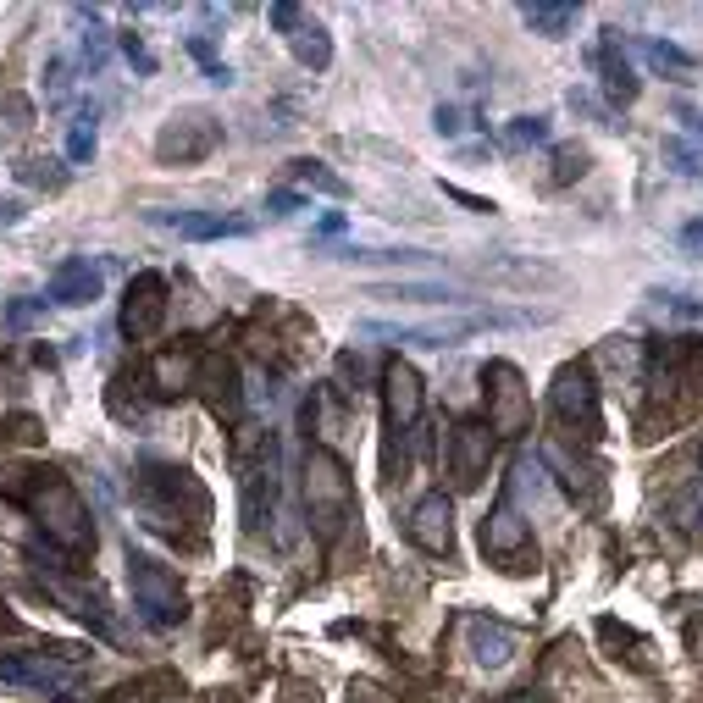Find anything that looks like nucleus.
Returning a JSON list of instances; mask_svg holds the SVG:
<instances>
[{
  "mask_svg": "<svg viewBox=\"0 0 703 703\" xmlns=\"http://www.w3.org/2000/svg\"><path fill=\"white\" fill-rule=\"evenodd\" d=\"M0 499L23 504L28 515L39 521V532L56 543L61 554L84 560L95 554V521H89L84 499L61 477L56 465H17V460H0Z\"/></svg>",
  "mask_w": 703,
  "mask_h": 703,
  "instance_id": "obj_1",
  "label": "nucleus"
},
{
  "mask_svg": "<svg viewBox=\"0 0 703 703\" xmlns=\"http://www.w3.org/2000/svg\"><path fill=\"white\" fill-rule=\"evenodd\" d=\"M133 504H139L144 526H155L172 543H200L205 526H211V499L205 488L183 471V465H144L139 482H133Z\"/></svg>",
  "mask_w": 703,
  "mask_h": 703,
  "instance_id": "obj_2",
  "label": "nucleus"
},
{
  "mask_svg": "<svg viewBox=\"0 0 703 703\" xmlns=\"http://www.w3.org/2000/svg\"><path fill=\"white\" fill-rule=\"evenodd\" d=\"M549 322L543 310H465V316H443V322H355L360 338H388V344H416V349H454L477 333H493V327H532Z\"/></svg>",
  "mask_w": 703,
  "mask_h": 703,
  "instance_id": "obj_3",
  "label": "nucleus"
},
{
  "mask_svg": "<svg viewBox=\"0 0 703 703\" xmlns=\"http://www.w3.org/2000/svg\"><path fill=\"white\" fill-rule=\"evenodd\" d=\"M299 493H305V515H310V532L333 543L349 521H355V477L338 449L316 443L305 454V471H299Z\"/></svg>",
  "mask_w": 703,
  "mask_h": 703,
  "instance_id": "obj_4",
  "label": "nucleus"
},
{
  "mask_svg": "<svg viewBox=\"0 0 703 703\" xmlns=\"http://www.w3.org/2000/svg\"><path fill=\"white\" fill-rule=\"evenodd\" d=\"M28 560L39 565V576H45L50 598H56L67 615H78L84 626H95L100 637H117V620H111V598L100 593L95 576H78V571H72V554H61L50 537H28Z\"/></svg>",
  "mask_w": 703,
  "mask_h": 703,
  "instance_id": "obj_5",
  "label": "nucleus"
},
{
  "mask_svg": "<svg viewBox=\"0 0 703 703\" xmlns=\"http://www.w3.org/2000/svg\"><path fill=\"white\" fill-rule=\"evenodd\" d=\"M128 593H133L139 620L155 626V632H172V626H183V615H189V593L178 587V576L139 549H128Z\"/></svg>",
  "mask_w": 703,
  "mask_h": 703,
  "instance_id": "obj_6",
  "label": "nucleus"
},
{
  "mask_svg": "<svg viewBox=\"0 0 703 703\" xmlns=\"http://www.w3.org/2000/svg\"><path fill=\"white\" fill-rule=\"evenodd\" d=\"M0 681L28 692H45L56 703H72L78 687H84V670H78V654L72 648H17V654H0Z\"/></svg>",
  "mask_w": 703,
  "mask_h": 703,
  "instance_id": "obj_7",
  "label": "nucleus"
},
{
  "mask_svg": "<svg viewBox=\"0 0 703 703\" xmlns=\"http://www.w3.org/2000/svg\"><path fill=\"white\" fill-rule=\"evenodd\" d=\"M482 405H488L493 438H521V432H532V388H526L515 360H488V366H482Z\"/></svg>",
  "mask_w": 703,
  "mask_h": 703,
  "instance_id": "obj_8",
  "label": "nucleus"
},
{
  "mask_svg": "<svg viewBox=\"0 0 703 703\" xmlns=\"http://www.w3.org/2000/svg\"><path fill=\"white\" fill-rule=\"evenodd\" d=\"M549 410L571 438L598 443L604 438V410H598V382L587 366H560L554 371V388H549Z\"/></svg>",
  "mask_w": 703,
  "mask_h": 703,
  "instance_id": "obj_9",
  "label": "nucleus"
},
{
  "mask_svg": "<svg viewBox=\"0 0 703 703\" xmlns=\"http://www.w3.org/2000/svg\"><path fill=\"white\" fill-rule=\"evenodd\" d=\"M482 554H488L499 571H532L537 565V543H532V526H526L521 504L510 499V493H499V504H493L488 515H482Z\"/></svg>",
  "mask_w": 703,
  "mask_h": 703,
  "instance_id": "obj_10",
  "label": "nucleus"
},
{
  "mask_svg": "<svg viewBox=\"0 0 703 703\" xmlns=\"http://www.w3.org/2000/svg\"><path fill=\"white\" fill-rule=\"evenodd\" d=\"M222 144V122L211 117V111H172L167 128L155 133V155L167 161V167H194V161H205V155Z\"/></svg>",
  "mask_w": 703,
  "mask_h": 703,
  "instance_id": "obj_11",
  "label": "nucleus"
},
{
  "mask_svg": "<svg viewBox=\"0 0 703 703\" xmlns=\"http://www.w3.org/2000/svg\"><path fill=\"white\" fill-rule=\"evenodd\" d=\"M382 410H388V432L410 438L421 427V410H427V388H421V371L410 360H388L382 366Z\"/></svg>",
  "mask_w": 703,
  "mask_h": 703,
  "instance_id": "obj_12",
  "label": "nucleus"
},
{
  "mask_svg": "<svg viewBox=\"0 0 703 703\" xmlns=\"http://www.w3.org/2000/svg\"><path fill=\"white\" fill-rule=\"evenodd\" d=\"M194 388H200L205 410H211L222 427H239L244 421V377H239V360L233 355H200Z\"/></svg>",
  "mask_w": 703,
  "mask_h": 703,
  "instance_id": "obj_13",
  "label": "nucleus"
},
{
  "mask_svg": "<svg viewBox=\"0 0 703 703\" xmlns=\"http://www.w3.org/2000/svg\"><path fill=\"white\" fill-rule=\"evenodd\" d=\"M167 322V277L161 272H133L128 277V294H122V316L117 327L139 344V338H155Z\"/></svg>",
  "mask_w": 703,
  "mask_h": 703,
  "instance_id": "obj_14",
  "label": "nucleus"
},
{
  "mask_svg": "<svg viewBox=\"0 0 703 703\" xmlns=\"http://www.w3.org/2000/svg\"><path fill=\"white\" fill-rule=\"evenodd\" d=\"M488 465H493L488 421H454V432H449V477H454V488H460V493L482 488Z\"/></svg>",
  "mask_w": 703,
  "mask_h": 703,
  "instance_id": "obj_15",
  "label": "nucleus"
},
{
  "mask_svg": "<svg viewBox=\"0 0 703 703\" xmlns=\"http://www.w3.org/2000/svg\"><path fill=\"white\" fill-rule=\"evenodd\" d=\"M405 532H410V543H416L421 554L449 560V554H454V504H449V493H443V488L421 493L416 510H410V521H405Z\"/></svg>",
  "mask_w": 703,
  "mask_h": 703,
  "instance_id": "obj_16",
  "label": "nucleus"
},
{
  "mask_svg": "<svg viewBox=\"0 0 703 703\" xmlns=\"http://www.w3.org/2000/svg\"><path fill=\"white\" fill-rule=\"evenodd\" d=\"M144 222L161 227V233H178V239H194V244L244 239V233H250V222H244V216H222V211H167V205L144 211Z\"/></svg>",
  "mask_w": 703,
  "mask_h": 703,
  "instance_id": "obj_17",
  "label": "nucleus"
},
{
  "mask_svg": "<svg viewBox=\"0 0 703 703\" xmlns=\"http://www.w3.org/2000/svg\"><path fill=\"white\" fill-rule=\"evenodd\" d=\"M100 288H106V272H100V261H89V255H72V261H61L56 272H50L45 299H50V305L78 310V305H95Z\"/></svg>",
  "mask_w": 703,
  "mask_h": 703,
  "instance_id": "obj_18",
  "label": "nucleus"
},
{
  "mask_svg": "<svg viewBox=\"0 0 703 703\" xmlns=\"http://www.w3.org/2000/svg\"><path fill=\"white\" fill-rule=\"evenodd\" d=\"M543 465H554V471H560V488L571 493L576 510H587V515L604 510V477H598L587 460H571V454L554 443V449H543Z\"/></svg>",
  "mask_w": 703,
  "mask_h": 703,
  "instance_id": "obj_19",
  "label": "nucleus"
},
{
  "mask_svg": "<svg viewBox=\"0 0 703 703\" xmlns=\"http://www.w3.org/2000/svg\"><path fill=\"white\" fill-rule=\"evenodd\" d=\"M465 643H471V659H477L482 670H504L515 659V648H521V637H515L504 620L471 615V620H465Z\"/></svg>",
  "mask_w": 703,
  "mask_h": 703,
  "instance_id": "obj_20",
  "label": "nucleus"
},
{
  "mask_svg": "<svg viewBox=\"0 0 703 703\" xmlns=\"http://www.w3.org/2000/svg\"><path fill=\"white\" fill-rule=\"evenodd\" d=\"M615 39H620V34L609 28V39L593 50V67H598V84H604V95L615 100V106H632V100H637V89H643V84H637L632 61H626V56L615 50Z\"/></svg>",
  "mask_w": 703,
  "mask_h": 703,
  "instance_id": "obj_21",
  "label": "nucleus"
},
{
  "mask_svg": "<svg viewBox=\"0 0 703 703\" xmlns=\"http://www.w3.org/2000/svg\"><path fill=\"white\" fill-rule=\"evenodd\" d=\"M194 377H200V355H194V349H167V355H155V366H150L155 399H183L194 388Z\"/></svg>",
  "mask_w": 703,
  "mask_h": 703,
  "instance_id": "obj_22",
  "label": "nucleus"
},
{
  "mask_svg": "<svg viewBox=\"0 0 703 703\" xmlns=\"http://www.w3.org/2000/svg\"><path fill=\"white\" fill-rule=\"evenodd\" d=\"M482 277H488V283H499V288H526V294H532V288H560L565 283V272L560 266H543V261H482Z\"/></svg>",
  "mask_w": 703,
  "mask_h": 703,
  "instance_id": "obj_23",
  "label": "nucleus"
},
{
  "mask_svg": "<svg viewBox=\"0 0 703 703\" xmlns=\"http://www.w3.org/2000/svg\"><path fill=\"white\" fill-rule=\"evenodd\" d=\"M371 299H410V305H454L465 288L454 283H427V277H388V283H366Z\"/></svg>",
  "mask_w": 703,
  "mask_h": 703,
  "instance_id": "obj_24",
  "label": "nucleus"
},
{
  "mask_svg": "<svg viewBox=\"0 0 703 703\" xmlns=\"http://www.w3.org/2000/svg\"><path fill=\"white\" fill-rule=\"evenodd\" d=\"M576 17H582V6H571V0H532V6H521V23L543 39H565L576 28Z\"/></svg>",
  "mask_w": 703,
  "mask_h": 703,
  "instance_id": "obj_25",
  "label": "nucleus"
},
{
  "mask_svg": "<svg viewBox=\"0 0 703 703\" xmlns=\"http://www.w3.org/2000/svg\"><path fill=\"white\" fill-rule=\"evenodd\" d=\"M288 50H294V61H299V67H310V72L333 67V39H327V28L316 23V17H305V23L288 34Z\"/></svg>",
  "mask_w": 703,
  "mask_h": 703,
  "instance_id": "obj_26",
  "label": "nucleus"
},
{
  "mask_svg": "<svg viewBox=\"0 0 703 703\" xmlns=\"http://www.w3.org/2000/svg\"><path fill=\"white\" fill-rule=\"evenodd\" d=\"M294 183L305 194H333V200H349V183L338 178V172H327V161H294Z\"/></svg>",
  "mask_w": 703,
  "mask_h": 703,
  "instance_id": "obj_27",
  "label": "nucleus"
},
{
  "mask_svg": "<svg viewBox=\"0 0 703 703\" xmlns=\"http://www.w3.org/2000/svg\"><path fill=\"white\" fill-rule=\"evenodd\" d=\"M0 443H12V449H34V443H45V421H39L34 410H12V416L0 421Z\"/></svg>",
  "mask_w": 703,
  "mask_h": 703,
  "instance_id": "obj_28",
  "label": "nucleus"
},
{
  "mask_svg": "<svg viewBox=\"0 0 703 703\" xmlns=\"http://www.w3.org/2000/svg\"><path fill=\"white\" fill-rule=\"evenodd\" d=\"M532 144H549V117H515L504 128V150H532Z\"/></svg>",
  "mask_w": 703,
  "mask_h": 703,
  "instance_id": "obj_29",
  "label": "nucleus"
},
{
  "mask_svg": "<svg viewBox=\"0 0 703 703\" xmlns=\"http://www.w3.org/2000/svg\"><path fill=\"white\" fill-rule=\"evenodd\" d=\"M67 161H72V167L95 161V111H84V117L72 122V133H67Z\"/></svg>",
  "mask_w": 703,
  "mask_h": 703,
  "instance_id": "obj_30",
  "label": "nucleus"
},
{
  "mask_svg": "<svg viewBox=\"0 0 703 703\" xmlns=\"http://www.w3.org/2000/svg\"><path fill=\"white\" fill-rule=\"evenodd\" d=\"M582 172H587V150H582V144H560V150H554L549 183H560V189H565V183H576Z\"/></svg>",
  "mask_w": 703,
  "mask_h": 703,
  "instance_id": "obj_31",
  "label": "nucleus"
},
{
  "mask_svg": "<svg viewBox=\"0 0 703 703\" xmlns=\"http://www.w3.org/2000/svg\"><path fill=\"white\" fill-rule=\"evenodd\" d=\"M648 61H654L659 72H692L698 67V61H692L681 45H670V39H648Z\"/></svg>",
  "mask_w": 703,
  "mask_h": 703,
  "instance_id": "obj_32",
  "label": "nucleus"
},
{
  "mask_svg": "<svg viewBox=\"0 0 703 703\" xmlns=\"http://www.w3.org/2000/svg\"><path fill=\"white\" fill-rule=\"evenodd\" d=\"M189 56L205 67V78H211V84H233L227 61H216V50H211V39H205V34H194V39H189Z\"/></svg>",
  "mask_w": 703,
  "mask_h": 703,
  "instance_id": "obj_33",
  "label": "nucleus"
},
{
  "mask_svg": "<svg viewBox=\"0 0 703 703\" xmlns=\"http://www.w3.org/2000/svg\"><path fill=\"white\" fill-rule=\"evenodd\" d=\"M665 161L681 172V178H703V161H698V150H692V144H681V139H665Z\"/></svg>",
  "mask_w": 703,
  "mask_h": 703,
  "instance_id": "obj_34",
  "label": "nucleus"
},
{
  "mask_svg": "<svg viewBox=\"0 0 703 703\" xmlns=\"http://www.w3.org/2000/svg\"><path fill=\"white\" fill-rule=\"evenodd\" d=\"M117 50H122V56L133 61V72H144V78H150V72H155V56H150V50H144V39L133 34V28H128V34H117Z\"/></svg>",
  "mask_w": 703,
  "mask_h": 703,
  "instance_id": "obj_35",
  "label": "nucleus"
},
{
  "mask_svg": "<svg viewBox=\"0 0 703 703\" xmlns=\"http://www.w3.org/2000/svg\"><path fill=\"white\" fill-rule=\"evenodd\" d=\"M78 50H84L89 72H106V28H100V23H89V34H84V45H78Z\"/></svg>",
  "mask_w": 703,
  "mask_h": 703,
  "instance_id": "obj_36",
  "label": "nucleus"
},
{
  "mask_svg": "<svg viewBox=\"0 0 703 703\" xmlns=\"http://www.w3.org/2000/svg\"><path fill=\"white\" fill-rule=\"evenodd\" d=\"M305 194H299V189H272V194H266V211H272V216H294V211H305Z\"/></svg>",
  "mask_w": 703,
  "mask_h": 703,
  "instance_id": "obj_37",
  "label": "nucleus"
},
{
  "mask_svg": "<svg viewBox=\"0 0 703 703\" xmlns=\"http://www.w3.org/2000/svg\"><path fill=\"white\" fill-rule=\"evenodd\" d=\"M266 17H272V28H277V34H294V28L305 23V6H294V0H277V6H272Z\"/></svg>",
  "mask_w": 703,
  "mask_h": 703,
  "instance_id": "obj_38",
  "label": "nucleus"
},
{
  "mask_svg": "<svg viewBox=\"0 0 703 703\" xmlns=\"http://www.w3.org/2000/svg\"><path fill=\"white\" fill-rule=\"evenodd\" d=\"M39 310H45V299H12V305H6V327H28Z\"/></svg>",
  "mask_w": 703,
  "mask_h": 703,
  "instance_id": "obj_39",
  "label": "nucleus"
},
{
  "mask_svg": "<svg viewBox=\"0 0 703 703\" xmlns=\"http://www.w3.org/2000/svg\"><path fill=\"white\" fill-rule=\"evenodd\" d=\"M338 377L349 382V394H360V382H366V366H360L355 349H344V355H338Z\"/></svg>",
  "mask_w": 703,
  "mask_h": 703,
  "instance_id": "obj_40",
  "label": "nucleus"
},
{
  "mask_svg": "<svg viewBox=\"0 0 703 703\" xmlns=\"http://www.w3.org/2000/svg\"><path fill=\"white\" fill-rule=\"evenodd\" d=\"M349 703H394L377 681H349Z\"/></svg>",
  "mask_w": 703,
  "mask_h": 703,
  "instance_id": "obj_41",
  "label": "nucleus"
},
{
  "mask_svg": "<svg viewBox=\"0 0 703 703\" xmlns=\"http://www.w3.org/2000/svg\"><path fill=\"white\" fill-rule=\"evenodd\" d=\"M443 194H449V200H460L465 211H482V216L493 211V200H482V194H465V189H454V183H443Z\"/></svg>",
  "mask_w": 703,
  "mask_h": 703,
  "instance_id": "obj_42",
  "label": "nucleus"
},
{
  "mask_svg": "<svg viewBox=\"0 0 703 703\" xmlns=\"http://www.w3.org/2000/svg\"><path fill=\"white\" fill-rule=\"evenodd\" d=\"M432 128H438L443 139H454V133H460V111H454V106H438V111H432Z\"/></svg>",
  "mask_w": 703,
  "mask_h": 703,
  "instance_id": "obj_43",
  "label": "nucleus"
},
{
  "mask_svg": "<svg viewBox=\"0 0 703 703\" xmlns=\"http://www.w3.org/2000/svg\"><path fill=\"white\" fill-rule=\"evenodd\" d=\"M681 244H687V250H703V222H687V227H681Z\"/></svg>",
  "mask_w": 703,
  "mask_h": 703,
  "instance_id": "obj_44",
  "label": "nucleus"
},
{
  "mask_svg": "<svg viewBox=\"0 0 703 703\" xmlns=\"http://www.w3.org/2000/svg\"><path fill=\"white\" fill-rule=\"evenodd\" d=\"M687 648H692V654H703V615H692V626H687Z\"/></svg>",
  "mask_w": 703,
  "mask_h": 703,
  "instance_id": "obj_45",
  "label": "nucleus"
},
{
  "mask_svg": "<svg viewBox=\"0 0 703 703\" xmlns=\"http://www.w3.org/2000/svg\"><path fill=\"white\" fill-rule=\"evenodd\" d=\"M6 626H12V615H6V604H0V632H6Z\"/></svg>",
  "mask_w": 703,
  "mask_h": 703,
  "instance_id": "obj_46",
  "label": "nucleus"
}]
</instances>
